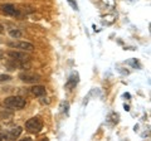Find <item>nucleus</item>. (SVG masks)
<instances>
[{"label":"nucleus","instance_id":"nucleus-1","mask_svg":"<svg viewBox=\"0 0 151 141\" xmlns=\"http://www.w3.org/2000/svg\"><path fill=\"white\" fill-rule=\"evenodd\" d=\"M25 100L20 96H10L4 100V106L10 110H20L23 107H25Z\"/></svg>","mask_w":151,"mask_h":141},{"label":"nucleus","instance_id":"nucleus-2","mask_svg":"<svg viewBox=\"0 0 151 141\" xmlns=\"http://www.w3.org/2000/svg\"><path fill=\"white\" fill-rule=\"evenodd\" d=\"M25 129L32 134H38L43 129V121L40 117H32L25 122Z\"/></svg>","mask_w":151,"mask_h":141},{"label":"nucleus","instance_id":"nucleus-3","mask_svg":"<svg viewBox=\"0 0 151 141\" xmlns=\"http://www.w3.org/2000/svg\"><path fill=\"white\" fill-rule=\"evenodd\" d=\"M8 55H9V57H10L13 60H15V62H20L25 68H29V64H25V62H29L30 57H29L28 54H25L23 50H22V52H9Z\"/></svg>","mask_w":151,"mask_h":141},{"label":"nucleus","instance_id":"nucleus-4","mask_svg":"<svg viewBox=\"0 0 151 141\" xmlns=\"http://www.w3.org/2000/svg\"><path fill=\"white\" fill-rule=\"evenodd\" d=\"M8 47H10L13 49H19V50H33L34 49V45L29 42H22V40H15V42H9L8 43Z\"/></svg>","mask_w":151,"mask_h":141},{"label":"nucleus","instance_id":"nucleus-5","mask_svg":"<svg viewBox=\"0 0 151 141\" xmlns=\"http://www.w3.org/2000/svg\"><path fill=\"white\" fill-rule=\"evenodd\" d=\"M22 134V127H15L0 134V140H15Z\"/></svg>","mask_w":151,"mask_h":141},{"label":"nucleus","instance_id":"nucleus-6","mask_svg":"<svg viewBox=\"0 0 151 141\" xmlns=\"http://www.w3.org/2000/svg\"><path fill=\"white\" fill-rule=\"evenodd\" d=\"M19 78H20L23 82H27V83H37V82L40 81V77L38 76V74L29 73V72L20 73L19 74Z\"/></svg>","mask_w":151,"mask_h":141},{"label":"nucleus","instance_id":"nucleus-7","mask_svg":"<svg viewBox=\"0 0 151 141\" xmlns=\"http://www.w3.org/2000/svg\"><path fill=\"white\" fill-rule=\"evenodd\" d=\"M0 10H1L3 14L9 15V17L19 15V9H17L14 5H12V4H4V5L0 6Z\"/></svg>","mask_w":151,"mask_h":141},{"label":"nucleus","instance_id":"nucleus-8","mask_svg":"<svg viewBox=\"0 0 151 141\" xmlns=\"http://www.w3.org/2000/svg\"><path fill=\"white\" fill-rule=\"evenodd\" d=\"M78 78H79L78 77V73H72L69 76L67 83H65V88H68V90H72V88H74L76 86H77L78 81H79Z\"/></svg>","mask_w":151,"mask_h":141},{"label":"nucleus","instance_id":"nucleus-9","mask_svg":"<svg viewBox=\"0 0 151 141\" xmlns=\"http://www.w3.org/2000/svg\"><path fill=\"white\" fill-rule=\"evenodd\" d=\"M30 93L35 97H43L47 93V91H45V87L43 86H34L30 88Z\"/></svg>","mask_w":151,"mask_h":141},{"label":"nucleus","instance_id":"nucleus-10","mask_svg":"<svg viewBox=\"0 0 151 141\" xmlns=\"http://www.w3.org/2000/svg\"><path fill=\"white\" fill-rule=\"evenodd\" d=\"M10 35L13 38H19V37H22V32L20 30H10Z\"/></svg>","mask_w":151,"mask_h":141},{"label":"nucleus","instance_id":"nucleus-11","mask_svg":"<svg viewBox=\"0 0 151 141\" xmlns=\"http://www.w3.org/2000/svg\"><path fill=\"white\" fill-rule=\"evenodd\" d=\"M12 77L8 76V74H0V82H8L10 81Z\"/></svg>","mask_w":151,"mask_h":141},{"label":"nucleus","instance_id":"nucleus-12","mask_svg":"<svg viewBox=\"0 0 151 141\" xmlns=\"http://www.w3.org/2000/svg\"><path fill=\"white\" fill-rule=\"evenodd\" d=\"M67 1H68L69 5L74 9V10H78V4H77V1H76V0H67Z\"/></svg>","mask_w":151,"mask_h":141},{"label":"nucleus","instance_id":"nucleus-13","mask_svg":"<svg viewBox=\"0 0 151 141\" xmlns=\"http://www.w3.org/2000/svg\"><path fill=\"white\" fill-rule=\"evenodd\" d=\"M127 63L131 64V65H134V67H139V68H140V64H139L137 60H136V62H135V60H129V62H127Z\"/></svg>","mask_w":151,"mask_h":141},{"label":"nucleus","instance_id":"nucleus-14","mask_svg":"<svg viewBox=\"0 0 151 141\" xmlns=\"http://www.w3.org/2000/svg\"><path fill=\"white\" fill-rule=\"evenodd\" d=\"M4 32V27L1 25V24H0V33H3Z\"/></svg>","mask_w":151,"mask_h":141},{"label":"nucleus","instance_id":"nucleus-15","mask_svg":"<svg viewBox=\"0 0 151 141\" xmlns=\"http://www.w3.org/2000/svg\"><path fill=\"white\" fill-rule=\"evenodd\" d=\"M0 58H3V53H0Z\"/></svg>","mask_w":151,"mask_h":141},{"label":"nucleus","instance_id":"nucleus-16","mask_svg":"<svg viewBox=\"0 0 151 141\" xmlns=\"http://www.w3.org/2000/svg\"><path fill=\"white\" fill-rule=\"evenodd\" d=\"M0 42H1V40H0Z\"/></svg>","mask_w":151,"mask_h":141}]
</instances>
